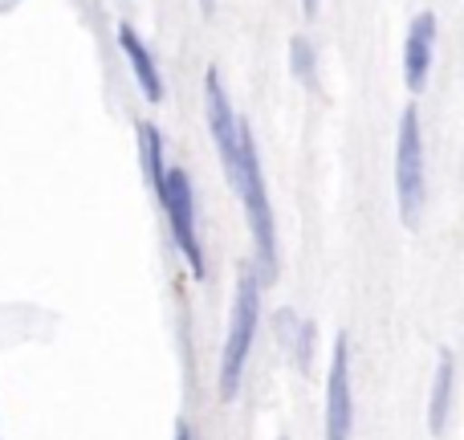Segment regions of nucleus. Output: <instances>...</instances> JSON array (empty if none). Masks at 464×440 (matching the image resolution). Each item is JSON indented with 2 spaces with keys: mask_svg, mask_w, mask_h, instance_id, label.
Masks as SVG:
<instances>
[{
  "mask_svg": "<svg viewBox=\"0 0 464 440\" xmlns=\"http://www.w3.org/2000/svg\"><path fill=\"white\" fill-rule=\"evenodd\" d=\"M228 188L237 192V200L245 204L248 232H253V273L261 281L277 278V224H273L269 209V192H265V176H261V160H256V139L248 131V122L240 119V143H237V168L228 176Z\"/></svg>",
  "mask_w": 464,
  "mask_h": 440,
  "instance_id": "1",
  "label": "nucleus"
},
{
  "mask_svg": "<svg viewBox=\"0 0 464 440\" xmlns=\"http://www.w3.org/2000/svg\"><path fill=\"white\" fill-rule=\"evenodd\" d=\"M256 322H261V278L248 269H240L237 289H232V314H228V335H225V351H220V400H237L240 379H245V363L253 351L256 338Z\"/></svg>",
  "mask_w": 464,
  "mask_h": 440,
  "instance_id": "2",
  "label": "nucleus"
},
{
  "mask_svg": "<svg viewBox=\"0 0 464 440\" xmlns=\"http://www.w3.org/2000/svg\"><path fill=\"white\" fill-rule=\"evenodd\" d=\"M155 200H160L163 217H168L171 240H176V249L184 253L192 278L204 281L208 261H204V245H200V232H196V188H192V176H188L184 168H163V180H160Z\"/></svg>",
  "mask_w": 464,
  "mask_h": 440,
  "instance_id": "3",
  "label": "nucleus"
},
{
  "mask_svg": "<svg viewBox=\"0 0 464 440\" xmlns=\"http://www.w3.org/2000/svg\"><path fill=\"white\" fill-rule=\"evenodd\" d=\"M395 196H400V217L403 224L416 229L420 212H424V135H420V111L408 106L400 114V131H395Z\"/></svg>",
  "mask_w": 464,
  "mask_h": 440,
  "instance_id": "4",
  "label": "nucleus"
},
{
  "mask_svg": "<svg viewBox=\"0 0 464 440\" xmlns=\"http://www.w3.org/2000/svg\"><path fill=\"white\" fill-rule=\"evenodd\" d=\"M204 114H208V135L217 143L220 168H225V176H232V168H237V143H240V119L232 111L225 82H220L217 70H208V78H204Z\"/></svg>",
  "mask_w": 464,
  "mask_h": 440,
  "instance_id": "5",
  "label": "nucleus"
},
{
  "mask_svg": "<svg viewBox=\"0 0 464 440\" xmlns=\"http://www.w3.org/2000/svg\"><path fill=\"white\" fill-rule=\"evenodd\" d=\"M354 400H351V347L346 338H334V359L326 376V440H351Z\"/></svg>",
  "mask_w": 464,
  "mask_h": 440,
  "instance_id": "6",
  "label": "nucleus"
},
{
  "mask_svg": "<svg viewBox=\"0 0 464 440\" xmlns=\"http://www.w3.org/2000/svg\"><path fill=\"white\" fill-rule=\"evenodd\" d=\"M436 57V13H420L408 24V41H403V73H408V90H424L428 73H432Z\"/></svg>",
  "mask_w": 464,
  "mask_h": 440,
  "instance_id": "7",
  "label": "nucleus"
},
{
  "mask_svg": "<svg viewBox=\"0 0 464 440\" xmlns=\"http://www.w3.org/2000/svg\"><path fill=\"white\" fill-rule=\"evenodd\" d=\"M119 45H122V54H127V65L139 82V94H143L147 103H163V73H160V65H155L151 49L143 45L135 24H119Z\"/></svg>",
  "mask_w": 464,
  "mask_h": 440,
  "instance_id": "8",
  "label": "nucleus"
},
{
  "mask_svg": "<svg viewBox=\"0 0 464 440\" xmlns=\"http://www.w3.org/2000/svg\"><path fill=\"white\" fill-rule=\"evenodd\" d=\"M452 392H457V359H452V351H444L440 363H436L432 392H428V433H432V436H440L444 428H449Z\"/></svg>",
  "mask_w": 464,
  "mask_h": 440,
  "instance_id": "9",
  "label": "nucleus"
},
{
  "mask_svg": "<svg viewBox=\"0 0 464 440\" xmlns=\"http://www.w3.org/2000/svg\"><path fill=\"white\" fill-rule=\"evenodd\" d=\"M135 143H139V168H143L147 184H151V192H160V180H163V135L155 122H139L135 127Z\"/></svg>",
  "mask_w": 464,
  "mask_h": 440,
  "instance_id": "10",
  "label": "nucleus"
},
{
  "mask_svg": "<svg viewBox=\"0 0 464 440\" xmlns=\"http://www.w3.org/2000/svg\"><path fill=\"white\" fill-rule=\"evenodd\" d=\"M289 73L302 86H318V54L310 37H289Z\"/></svg>",
  "mask_w": 464,
  "mask_h": 440,
  "instance_id": "11",
  "label": "nucleus"
},
{
  "mask_svg": "<svg viewBox=\"0 0 464 440\" xmlns=\"http://www.w3.org/2000/svg\"><path fill=\"white\" fill-rule=\"evenodd\" d=\"M310 355H314V327L310 322H302L297 327V367H310Z\"/></svg>",
  "mask_w": 464,
  "mask_h": 440,
  "instance_id": "12",
  "label": "nucleus"
},
{
  "mask_svg": "<svg viewBox=\"0 0 464 440\" xmlns=\"http://www.w3.org/2000/svg\"><path fill=\"white\" fill-rule=\"evenodd\" d=\"M176 440H196V436H192V428L188 425H176Z\"/></svg>",
  "mask_w": 464,
  "mask_h": 440,
  "instance_id": "13",
  "label": "nucleus"
},
{
  "mask_svg": "<svg viewBox=\"0 0 464 440\" xmlns=\"http://www.w3.org/2000/svg\"><path fill=\"white\" fill-rule=\"evenodd\" d=\"M302 8H305V16H318V0H302Z\"/></svg>",
  "mask_w": 464,
  "mask_h": 440,
  "instance_id": "14",
  "label": "nucleus"
},
{
  "mask_svg": "<svg viewBox=\"0 0 464 440\" xmlns=\"http://www.w3.org/2000/svg\"><path fill=\"white\" fill-rule=\"evenodd\" d=\"M200 5H204V13H212V0H200Z\"/></svg>",
  "mask_w": 464,
  "mask_h": 440,
  "instance_id": "15",
  "label": "nucleus"
}]
</instances>
